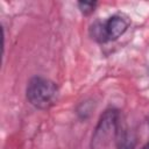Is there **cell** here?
I'll list each match as a JSON object with an SVG mask.
<instances>
[{
	"mask_svg": "<svg viewBox=\"0 0 149 149\" xmlns=\"http://www.w3.org/2000/svg\"><path fill=\"white\" fill-rule=\"evenodd\" d=\"M58 85L43 76L31 77L26 87V99L36 109L47 111L51 108L58 100Z\"/></svg>",
	"mask_w": 149,
	"mask_h": 149,
	"instance_id": "obj_1",
	"label": "cell"
},
{
	"mask_svg": "<svg viewBox=\"0 0 149 149\" xmlns=\"http://www.w3.org/2000/svg\"><path fill=\"white\" fill-rule=\"evenodd\" d=\"M121 123V113L118 108L109 107L105 109L93 129L91 149H105L113 141L115 142Z\"/></svg>",
	"mask_w": 149,
	"mask_h": 149,
	"instance_id": "obj_2",
	"label": "cell"
},
{
	"mask_svg": "<svg viewBox=\"0 0 149 149\" xmlns=\"http://www.w3.org/2000/svg\"><path fill=\"white\" fill-rule=\"evenodd\" d=\"M130 24L129 19L123 14H113L108 19L101 21L95 20L88 28L90 37L99 44L116 41L128 29Z\"/></svg>",
	"mask_w": 149,
	"mask_h": 149,
	"instance_id": "obj_3",
	"label": "cell"
},
{
	"mask_svg": "<svg viewBox=\"0 0 149 149\" xmlns=\"http://www.w3.org/2000/svg\"><path fill=\"white\" fill-rule=\"evenodd\" d=\"M137 143V136L134 130H132L126 125L121 123L115 139L116 149H135Z\"/></svg>",
	"mask_w": 149,
	"mask_h": 149,
	"instance_id": "obj_4",
	"label": "cell"
},
{
	"mask_svg": "<svg viewBox=\"0 0 149 149\" xmlns=\"http://www.w3.org/2000/svg\"><path fill=\"white\" fill-rule=\"evenodd\" d=\"M95 108V104L92 99H85L83 101H80L77 107H76V114L78 116L79 120L81 121H86L91 115L92 112Z\"/></svg>",
	"mask_w": 149,
	"mask_h": 149,
	"instance_id": "obj_5",
	"label": "cell"
},
{
	"mask_svg": "<svg viewBox=\"0 0 149 149\" xmlns=\"http://www.w3.org/2000/svg\"><path fill=\"white\" fill-rule=\"evenodd\" d=\"M97 6H98L97 1H84V0H81V1L77 2V7H78L79 12L84 16H90L91 14H93Z\"/></svg>",
	"mask_w": 149,
	"mask_h": 149,
	"instance_id": "obj_6",
	"label": "cell"
},
{
	"mask_svg": "<svg viewBox=\"0 0 149 149\" xmlns=\"http://www.w3.org/2000/svg\"><path fill=\"white\" fill-rule=\"evenodd\" d=\"M141 149H149V142H147V143H146Z\"/></svg>",
	"mask_w": 149,
	"mask_h": 149,
	"instance_id": "obj_7",
	"label": "cell"
}]
</instances>
